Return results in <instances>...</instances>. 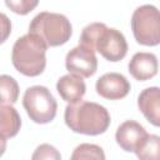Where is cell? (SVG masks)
Returning <instances> with one entry per match:
<instances>
[{"mask_svg": "<svg viewBox=\"0 0 160 160\" xmlns=\"http://www.w3.org/2000/svg\"><path fill=\"white\" fill-rule=\"evenodd\" d=\"M64 120L71 131L90 136L104 134L111 121L106 108L98 102L82 100L69 102L65 108Z\"/></svg>", "mask_w": 160, "mask_h": 160, "instance_id": "1", "label": "cell"}, {"mask_svg": "<svg viewBox=\"0 0 160 160\" xmlns=\"http://www.w3.org/2000/svg\"><path fill=\"white\" fill-rule=\"evenodd\" d=\"M80 44L98 51L105 60L116 62L128 54V42L124 34L114 28H108L104 22H91L86 25L80 35Z\"/></svg>", "mask_w": 160, "mask_h": 160, "instance_id": "2", "label": "cell"}, {"mask_svg": "<svg viewBox=\"0 0 160 160\" xmlns=\"http://www.w3.org/2000/svg\"><path fill=\"white\" fill-rule=\"evenodd\" d=\"M46 44L35 34L28 32L19 38L11 51L14 68L25 76H39L46 66Z\"/></svg>", "mask_w": 160, "mask_h": 160, "instance_id": "3", "label": "cell"}, {"mask_svg": "<svg viewBox=\"0 0 160 160\" xmlns=\"http://www.w3.org/2000/svg\"><path fill=\"white\" fill-rule=\"evenodd\" d=\"M29 32L38 35L49 48L66 44L72 34L70 20L58 12H39L29 25Z\"/></svg>", "mask_w": 160, "mask_h": 160, "instance_id": "4", "label": "cell"}, {"mask_svg": "<svg viewBox=\"0 0 160 160\" xmlns=\"http://www.w3.org/2000/svg\"><path fill=\"white\" fill-rule=\"evenodd\" d=\"M22 106L36 124H48L56 116L58 102L46 86L34 85L25 90L22 96Z\"/></svg>", "mask_w": 160, "mask_h": 160, "instance_id": "5", "label": "cell"}, {"mask_svg": "<svg viewBox=\"0 0 160 160\" xmlns=\"http://www.w3.org/2000/svg\"><path fill=\"white\" fill-rule=\"evenodd\" d=\"M131 30L140 45L156 46L160 42V15L156 6L146 4L136 8L131 15Z\"/></svg>", "mask_w": 160, "mask_h": 160, "instance_id": "6", "label": "cell"}, {"mask_svg": "<svg viewBox=\"0 0 160 160\" xmlns=\"http://www.w3.org/2000/svg\"><path fill=\"white\" fill-rule=\"evenodd\" d=\"M65 66L70 74H75L81 78H90L98 70L95 51L82 44H79L66 54Z\"/></svg>", "mask_w": 160, "mask_h": 160, "instance_id": "7", "label": "cell"}, {"mask_svg": "<svg viewBox=\"0 0 160 160\" xmlns=\"http://www.w3.org/2000/svg\"><path fill=\"white\" fill-rule=\"evenodd\" d=\"M96 92L108 100L124 99L131 89L129 80L119 72H106L101 75L95 84Z\"/></svg>", "mask_w": 160, "mask_h": 160, "instance_id": "8", "label": "cell"}, {"mask_svg": "<svg viewBox=\"0 0 160 160\" xmlns=\"http://www.w3.org/2000/svg\"><path fill=\"white\" fill-rule=\"evenodd\" d=\"M146 135L148 132L140 122L135 120H126L119 125L115 132V140L124 151L135 152Z\"/></svg>", "mask_w": 160, "mask_h": 160, "instance_id": "9", "label": "cell"}, {"mask_svg": "<svg viewBox=\"0 0 160 160\" xmlns=\"http://www.w3.org/2000/svg\"><path fill=\"white\" fill-rule=\"evenodd\" d=\"M158 58L152 52H136L129 62V72L138 81H146L158 74Z\"/></svg>", "mask_w": 160, "mask_h": 160, "instance_id": "10", "label": "cell"}, {"mask_svg": "<svg viewBox=\"0 0 160 160\" xmlns=\"http://www.w3.org/2000/svg\"><path fill=\"white\" fill-rule=\"evenodd\" d=\"M138 106L150 124L160 125V89L158 86L142 90L138 98Z\"/></svg>", "mask_w": 160, "mask_h": 160, "instance_id": "11", "label": "cell"}, {"mask_svg": "<svg viewBox=\"0 0 160 160\" xmlns=\"http://www.w3.org/2000/svg\"><path fill=\"white\" fill-rule=\"evenodd\" d=\"M56 90L61 99L66 102H76L82 100L86 92V85L81 76L75 74L62 75L56 82Z\"/></svg>", "mask_w": 160, "mask_h": 160, "instance_id": "12", "label": "cell"}, {"mask_svg": "<svg viewBox=\"0 0 160 160\" xmlns=\"http://www.w3.org/2000/svg\"><path fill=\"white\" fill-rule=\"evenodd\" d=\"M21 126V118L12 105H0V134L6 139L18 135Z\"/></svg>", "mask_w": 160, "mask_h": 160, "instance_id": "13", "label": "cell"}, {"mask_svg": "<svg viewBox=\"0 0 160 160\" xmlns=\"http://www.w3.org/2000/svg\"><path fill=\"white\" fill-rule=\"evenodd\" d=\"M19 98L18 81L6 74L0 75V105H14Z\"/></svg>", "mask_w": 160, "mask_h": 160, "instance_id": "14", "label": "cell"}, {"mask_svg": "<svg viewBox=\"0 0 160 160\" xmlns=\"http://www.w3.org/2000/svg\"><path fill=\"white\" fill-rule=\"evenodd\" d=\"M160 150V138L155 134H148L141 141L139 148L135 150V154L139 159H158Z\"/></svg>", "mask_w": 160, "mask_h": 160, "instance_id": "15", "label": "cell"}, {"mask_svg": "<svg viewBox=\"0 0 160 160\" xmlns=\"http://www.w3.org/2000/svg\"><path fill=\"white\" fill-rule=\"evenodd\" d=\"M81 159H96V160H104L105 154L104 150L95 144H80L75 148L74 152L71 154V160H81Z\"/></svg>", "mask_w": 160, "mask_h": 160, "instance_id": "16", "label": "cell"}, {"mask_svg": "<svg viewBox=\"0 0 160 160\" xmlns=\"http://www.w3.org/2000/svg\"><path fill=\"white\" fill-rule=\"evenodd\" d=\"M39 4V0H5V5L18 15H28Z\"/></svg>", "mask_w": 160, "mask_h": 160, "instance_id": "17", "label": "cell"}, {"mask_svg": "<svg viewBox=\"0 0 160 160\" xmlns=\"http://www.w3.org/2000/svg\"><path fill=\"white\" fill-rule=\"evenodd\" d=\"M32 160L36 159H54V160H59L61 159V154L56 150V148H54L50 144H41L36 148L35 152L31 155Z\"/></svg>", "mask_w": 160, "mask_h": 160, "instance_id": "18", "label": "cell"}, {"mask_svg": "<svg viewBox=\"0 0 160 160\" xmlns=\"http://www.w3.org/2000/svg\"><path fill=\"white\" fill-rule=\"evenodd\" d=\"M11 34V21L6 14L0 12V44L5 42Z\"/></svg>", "mask_w": 160, "mask_h": 160, "instance_id": "19", "label": "cell"}, {"mask_svg": "<svg viewBox=\"0 0 160 160\" xmlns=\"http://www.w3.org/2000/svg\"><path fill=\"white\" fill-rule=\"evenodd\" d=\"M5 150H6V138L2 134H0V156L4 155Z\"/></svg>", "mask_w": 160, "mask_h": 160, "instance_id": "20", "label": "cell"}]
</instances>
